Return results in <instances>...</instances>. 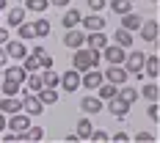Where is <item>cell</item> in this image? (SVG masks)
<instances>
[{"instance_id":"obj_1","label":"cell","mask_w":160,"mask_h":143,"mask_svg":"<svg viewBox=\"0 0 160 143\" xmlns=\"http://www.w3.org/2000/svg\"><path fill=\"white\" fill-rule=\"evenodd\" d=\"M99 50H91V47H78L75 55H72V69L78 72H86V69H97L99 66Z\"/></svg>"},{"instance_id":"obj_2","label":"cell","mask_w":160,"mask_h":143,"mask_svg":"<svg viewBox=\"0 0 160 143\" xmlns=\"http://www.w3.org/2000/svg\"><path fill=\"white\" fill-rule=\"evenodd\" d=\"M144 52L141 50H130L127 55H124V69H127V74H135V77H141V69H144Z\"/></svg>"},{"instance_id":"obj_3","label":"cell","mask_w":160,"mask_h":143,"mask_svg":"<svg viewBox=\"0 0 160 143\" xmlns=\"http://www.w3.org/2000/svg\"><path fill=\"white\" fill-rule=\"evenodd\" d=\"M102 83H105V77H102V72H97V69H86V72H80V88L97 91Z\"/></svg>"},{"instance_id":"obj_4","label":"cell","mask_w":160,"mask_h":143,"mask_svg":"<svg viewBox=\"0 0 160 143\" xmlns=\"http://www.w3.org/2000/svg\"><path fill=\"white\" fill-rule=\"evenodd\" d=\"M31 127V116L28 113H11V116H6V129H11V132H22V129Z\"/></svg>"},{"instance_id":"obj_5","label":"cell","mask_w":160,"mask_h":143,"mask_svg":"<svg viewBox=\"0 0 160 143\" xmlns=\"http://www.w3.org/2000/svg\"><path fill=\"white\" fill-rule=\"evenodd\" d=\"M102 77L108 80V83H113V85H124L130 74H127V69H124L122 64H111V69H105Z\"/></svg>"},{"instance_id":"obj_6","label":"cell","mask_w":160,"mask_h":143,"mask_svg":"<svg viewBox=\"0 0 160 143\" xmlns=\"http://www.w3.org/2000/svg\"><path fill=\"white\" fill-rule=\"evenodd\" d=\"M3 47H6V55H8V58H14V61H22V58L28 55V47H25V41H22V39H8Z\"/></svg>"},{"instance_id":"obj_7","label":"cell","mask_w":160,"mask_h":143,"mask_svg":"<svg viewBox=\"0 0 160 143\" xmlns=\"http://www.w3.org/2000/svg\"><path fill=\"white\" fill-rule=\"evenodd\" d=\"M42 110H44V105L39 102V96L31 94V91H25V96H22V113H28V116H42Z\"/></svg>"},{"instance_id":"obj_8","label":"cell","mask_w":160,"mask_h":143,"mask_svg":"<svg viewBox=\"0 0 160 143\" xmlns=\"http://www.w3.org/2000/svg\"><path fill=\"white\" fill-rule=\"evenodd\" d=\"M58 85H61L64 91H72V94H75L80 88V72L78 69H66L64 74H61V83H58Z\"/></svg>"},{"instance_id":"obj_9","label":"cell","mask_w":160,"mask_h":143,"mask_svg":"<svg viewBox=\"0 0 160 143\" xmlns=\"http://www.w3.org/2000/svg\"><path fill=\"white\" fill-rule=\"evenodd\" d=\"M83 44H86V33L78 31V28H66V33H64V47L78 50V47H83Z\"/></svg>"},{"instance_id":"obj_10","label":"cell","mask_w":160,"mask_h":143,"mask_svg":"<svg viewBox=\"0 0 160 143\" xmlns=\"http://www.w3.org/2000/svg\"><path fill=\"white\" fill-rule=\"evenodd\" d=\"M108 113H111V116H116V118L122 121V118H127L130 105L124 102V99H119V96H111V99H108Z\"/></svg>"},{"instance_id":"obj_11","label":"cell","mask_w":160,"mask_h":143,"mask_svg":"<svg viewBox=\"0 0 160 143\" xmlns=\"http://www.w3.org/2000/svg\"><path fill=\"white\" fill-rule=\"evenodd\" d=\"M105 61L108 64H124V55H127V47H119V44H105Z\"/></svg>"},{"instance_id":"obj_12","label":"cell","mask_w":160,"mask_h":143,"mask_svg":"<svg viewBox=\"0 0 160 143\" xmlns=\"http://www.w3.org/2000/svg\"><path fill=\"white\" fill-rule=\"evenodd\" d=\"M138 31H141V39L152 44V41H158V31H160V25L155 22V19H146V22H141V28H138Z\"/></svg>"},{"instance_id":"obj_13","label":"cell","mask_w":160,"mask_h":143,"mask_svg":"<svg viewBox=\"0 0 160 143\" xmlns=\"http://www.w3.org/2000/svg\"><path fill=\"white\" fill-rule=\"evenodd\" d=\"M105 44H108V36H105V31H88V36H86V47L102 50Z\"/></svg>"},{"instance_id":"obj_14","label":"cell","mask_w":160,"mask_h":143,"mask_svg":"<svg viewBox=\"0 0 160 143\" xmlns=\"http://www.w3.org/2000/svg\"><path fill=\"white\" fill-rule=\"evenodd\" d=\"M19 110H22V99H17V96H3L0 99V113L11 116V113H19Z\"/></svg>"},{"instance_id":"obj_15","label":"cell","mask_w":160,"mask_h":143,"mask_svg":"<svg viewBox=\"0 0 160 143\" xmlns=\"http://www.w3.org/2000/svg\"><path fill=\"white\" fill-rule=\"evenodd\" d=\"M42 138H44V129H42V127H28V129H22V132H17V141L39 143Z\"/></svg>"},{"instance_id":"obj_16","label":"cell","mask_w":160,"mask_h":143,"mask_svg":"<svg viewBox=\"0 0 160 143\" xmlns=\"http://www.w3.org/2000/svg\"><path fill=\"white\" fill-rule=\"evenodd\" d=\"M141 74H146V77H158L160 74V61H158V55H146L144 58V69H141Z\"/></svg>"},{"instance_id":"obj_17","label":"cell","mask_w":160,"mask_h":143,"mask_svg":"<svg viewBox=\"0 0 160 143\" xmlns=\"http://www.w3.org/2000/svg\"><path fill=\"white\" fill-rule=\"evenodd\" d=\"M80 25H83L86 31H105V25H108V22H105L99 14H91V17H83V19H80Z\"/></svg>"},{"instance_id":"obj_18","label":"cell","mask_w":160,"mask_h":143,"mask_svg":"<svg viewBox=\"0 0 160 143\" xmlns=\"http://www.w3.org/2000/svg\"><path fill=\"white\" fill-rule=\"evenodd\" d=\"M80 110L83 113H99L102 110V99L99 96H83L80 99Z\"/></svg>"},{"instance_id":"obj_19","label":"cell","mask_w":160,"mask_h":143,"mask_svg":"<svg viewBox=\"0 0 160 143\" xmlns=\"http://www.w3.org/2000/svg\"><path fill=\"white\" fill-rule=\"evenodd\" d=\"M3 77H8V80H14V83H25V77H28V72L22 69V64H14V66H8L6 72H3Z\"/></svg>"},{"instance_id":"obj_20","label":"cell","mask_w":160,"mask_h":143,"mask_svg":"<svg viewBox=\"0 0 160 143\" xmlns=\"http://www.w3.org/2000/svg\"><path fill=\"white\" fill-rule=\"evenodd\" d=\"M39 77H42V83H44L47 88H58V83H61V74H58L52 66H50V69H42V74H39Z\"/></svg>"},{"instance_id":"obj_21","label":"cell","mask_w":160,"mask_h":143,"mask_svg":"<svg viewBox=\"0 0 160 143\" xmlns=\"http://www.w3.org/2000/svg\"><path fill=\"white\" fill-rule=\"evenodd\" d=\"M36 96H39V102H42V105H55V102H58V91H55V88H47V85H44V88H39Z\"/></svg>"},{"instance_id":"obj_22","label":"cell","mask_w":160,"mask_h":143,"mask_svg":"<svg viewBox=\"0 0 160 143\" xmlns=\"http://www.w3.org/2000/svg\"><path fill=\"white\" fill-rule=\"evenodd\" d=\"M0 91H3V96H17L19 91H22V85L14 83V80H8V77H3L0 80Z\"/></svg>"},{"instance_id":"obj_23","label":"cell","mask_w":160,"mask_h":143,"mask_svg":"<svg viewBox=\"0 0 160 143\" xmlns=\"http://www.w3.org/2000/svg\"><path fill=\"white\" fill-rule=\"evenodd\" d=\"M122 28H124V31H138V28H141V17L132 14V11L122 14Z\"/></svg>"},{"instance_id":"obj_24","label":"cell","mask_w":160,"mask_h":143,"mask_svg":"<svg viewBox=\"0 0 160 143\" xmlns=\"http://www.w3.org/2000/svg\"><path fill=\"white\" fill-rule=\"evenodd\" d=\"M19 22H25V6H14V8H8V28H17Z\"/></svg>"},{"instance_id":"obj_25","label":"cell","mask_w":160,"mask_h":143,"mask_svg":"<svg viewBox=\"0 0 160 143\" xmlns=\"http://www.w3.org/2000/svg\"><path fill=\"white\" fill-rule=\"evenodd\" d=\"M113 41H116L119 47H132V31H124V28H119V31L113 33Z\"/></svg>"},{"instance_id":"obj_26","label":"cell","mask_w":160,"mask_h":143,"mask_svg":"<svg viewBox=\"0 0 160 143\" xmlns=\"http://www.w3.org/2000/svg\"><path fill=\"white\" fill-rule=\"evenodd\" d=\"M119 94V85H113V83H102L99 88H97V96L102 99V102H108L111 96H116Z\"/></svg>"},{"instance_id":"obj_27","label":"cell","mask_w":160,"mask_h":143,"mask_svg":"<svg viewBox=\"0 0 160 143\" xmlns=\"http://www.w3.org/2000/svg\"><path fill=\"white\" fill-rule=\"evenodd\" d=\"M91 129H94V124H91L88 118H80V121H78V127H75V135H78L80 141H88Z\"/></svg>"},{"instance_id":"obj_28","label":"cell","mask_w":160,"mask_h":143,"mask_svg":"<svg viewBox=\"0 0 160 143\" xmlns=\"http://www.w3.org/2000/svg\"><path fill=\"white\" fill-rule=\"evenodd\" d=\"M39 88H44V83H42V77H39L36 72H28V77H25V91H31V94H36Z\"/></svg>"},{"instance_id":"obj_29","label":"cell","mask_w":160,"mask_h":143,"mask_svg":"<svg viewBox=\"0 0 160 143\" xmlns=\"http://www.w3.org/2000/svg\"><path fill=\"white\" fill-rule=\"evenodd\" d=\"M80 19H83V14H80L78 8H69V11L64 14V19H61V22H64V28H78Z\"/></svg>"},{"instance_id":"obj_30","label":"cell","mask_w":160,"mask_h":143,"mask_svg":"<svg viewBox=\"0 0 160 143\" xmlns=\"http://www.w3.org/2000/svg\"><path fill=\"white\" fill-rule=\"evenodd\" d=\"M108 6L113 8V14H116V17H122V14H127V11H132V0H111Z\"/></svg>"},{"instance_id":"obj_31","label":"cell","mask_w":160,"mask_h":143,"mask_svg":"<svg viewBox=\"0 0 160 143\" xmlns=\"http://www.w3.org/2000/svg\"><path fill=\"white\" fill-rule=\"evenodd\" d=\"M31 25H33V36H36V39H44V36H50V31H52L47 19H36Z\"/></svg>"},{"instance_id":"obj_32","label":"cell","mask_w":160,"mask_h":143,"mask_svg":"<svg viewBox=\"0 0 160 143\" xmlns=\"http://www.w3.org/2000/svg\"><path fill=\"white\" fill-rule=\"evenodd\" d=\"M138 94L144 96V99H149V102H158V96H160V88L155 85V83H146L144 88L138 91Z\"/></svg>"},{"instance_id":"obj_33","label":"cell","mask_w":160,"mask_h":143,"mask_svg":"<svg viewBox=\"0 0 160 143\" xmlns=\"http://www.w3.org/2000/svg\"><path fill=\"white\" fill-rule=\"evenodd\" d=\"M50 0H25V11H36V14H42V11H47Z\"/></svg>"},{"instance_id":"obj_34","label":"cell","mask_w":160,"mask_h":143,"mask_svg":"<svg viewBox=\"0 0 160 143\" xmlns=\"http://www.w3.org/2000/svg\"><path fill=\"white\" fill-rule=\"evenodd\" d=\"M17 33H19V39H22V41L36 39V36H33V25H31V22H19V25H17Z\"/></svg>"},{"instance_id":"obj_35","label":"cell","mask_w":160,"mask_h":143,"mask_svg":"<svg viewBox=\"0 0 160 143\" xmlns=\"http://www.w3.org/2000/svg\"><path fill=\"white\" fill-rule=\"evenodd\" d=\"M116 96H119V99H124L127 105H132V102H135V99H138L141 94H138V88H122V91H119Z\"/></svg>"},{"instance_id":"obj_36","label":"cell","mask_w":160,"mask_h":143,"mask_svg":"<svg viewBox=\"0 0 160 143\" xmlns=\"http://www.w3.org/2000/svg\"><path fill=\"white\" fill-rule=\"evenodd\" d=\"M22 69H25V72H36V69H39V58H36V55H25V58H22Z\"/></svg>"},{"instance_id":"obj_37","label":"cell","mask_w":160,"mask_h":143,"mask_svg":"<svg viewBox=\"0 0 160 143\" xmlns=\"http://www.w3.org/2000/svg\"><path fill=\"white\" fill-rule=\"evenodd\" d=\"M108 138H111V135H108L105 129H91V135H88V141H94V143H105Z\"/></svg>"},{"instance_id":"obj_38","label":"cell","mask_w":160,"mask_h":143,"mask_svg":"<svg viewBox=\"0 0 160 143\" xmlns=\"http://www.w3.org/2000/svg\"><path fill=\"white\" fill-rule=\"evenodd\" d=\"M132 141L135 143H155L158 138H155L152 132H138V135H132Z\"/></svg>"},{"instance_id":"obj_39","label":"cell","mask_w":160,"mask_h":143,"mask_svg":"<svg viewBox=\"0 0 160 143\" xmlns=\"http://www.w3.org/2000/svg\"><path fill=\"white\" fill-rule=\"evenodd\" d=\"M146 116H149L152 121H158V118H160V107H158V102H152V105H149V110H146Z\"/></svg>"},{"instance_id":"obj_40","label":"cell","mask_w":160,"mask_h":143,"mask_svg":"<svg viewBox=\"0 0 160 143\" xmlns=\"http://www.w3.org/2000/svg\"><path fill=\"white\" fill-rule=\"evenodd\" d=\"M50 66H52V55H50V52H44V55L39 58V69H50Z\"/></svg>"},{"instance_id":"obj_41","label":"cell","mask_w":160,"mask_h":143,"mask_svg":"<svg viewBox=\"0 0 160 143\" xmlns=\"http://www.w3.org/2000/svg\"><path fill=\"white\" fill-rule=\"evenodd\" d=\"M88 3V8H94V11H102L105 6H108V0H86Z\"/></svg>"},{"instance_id":"obj_42","label":"cell","mask_w":160,"mask_h":143,"mask_svg":"<svg viewBox=\"0 0 160 143\" xmlns=\"http://www.w3.org/2000/svg\"><path fill=\"white\" fill-rule=\"evenodd\" d=\"M108 141H113V143H127V141H130V135H127V132H116V135H111Z\"/></svg>"},{"instance_id":"obj_43","label":"cell","mask_w":160,"mask_h":143,"mask_svg":"<svg viewBox=\"0 0 160 143\" xmlns=\"http://www.w3.org/2000/svg\"><path fill=\"white\" fill-rule=\"evenodd\" d=\"M0 141H3V143H14V141H17V132L8 129V135H0Z\"/></svg>"},{"instance_id":"obj_44","label":"cell","mask_w":160,"mask_h":143,"mask_svg":"<svg viewBox=\"0 0 160 143\" xmlns=\"http://www.w3.org/2000/svg\"><path fill=\"white\" fill-rule=\"evenodd\" d=\"M6 41H8V28L0 25V44H6Z\"/></svg>"},{"instance_id":"obj_45","label":"cell","mask_w":160,"mask_h":143,"mask_svg":"<svg viewBox=\"0 0 160 143\" xmlns=\"http://www.w3.org/2000/svg\"><path fill=\"white\" fill-rule=\"evenodd\" d=\"M6 64H8V55H6V47L0 44V66H6Z\"/></svg>"},{"instance_id":"obj_46","label":"cell","mask_w":160,"mask_h":143,"mask_svg":"<svg viewBox=\"0 0 160 143\" xmlns=\"http://www.w3.org/2000/svg\"><path fill=\"white\" fill-rule=\"evenodd\" d=\"M44 52H47V50H44V47H33V50H31V55H36V58H42Z\"/></svg>"},{"instance_id":"obj_47","label":"cell","mask_w":160,"mask_h":143,"mask_svg":"<svg viewBox=\"0 0 160 143\" xmlns=\"http://www.w3.org/2000/svg\"><path fill=\"white\" fill-rule=\"evenodd\" d=\"M0 132H6V113H0Z\"/></svg>"},{"instance_id":"obj_48","label":"cell","mask_w":160,"mask_h":143,"mask_svg":"<svg viewBox=\"0 0 160 143\" xmlns=\"http://www.w3.org/2000/svg\"><path fill=\"white\" fill-rule=\"evenodd\" d=\"M52 6H69V0H50Z\"/></svg>"},{"instance_id":"obj_49","label":"cell","mask_w":160,"mask_h":143,"mask_svg":"<svg viewBox=\"0 0 160 143\" xmlns=\"http://www.w3.org/2000/svg\"><path fill=\"white\" fill-rule=\"evenodd\" d=\"M8 8V0H0V11H6Z\"/></svg>"},{"instance_id":"obj_50","label":"cell","mask_w":160,"mask_h":143,"mask_svg":"<svg viewBox=\"0 0 160 143\" xmlns=\"http://www.w3.org/2000/svg\"><path fill=\"white\" fill-rule=\"evenodd\" d=\"M0 80H3V66H0Z\"/></svg>"},{"instance_id":"obj_51","label":"cell","mask_w":160,"mask_h":143,"mask_svg":"<svg viewBox=\"0 0 160 143\" xmlns=\"http://www.w3.org/2000/svg\"><path fill=\"white\" fill-rule=\"evenodd\" d=\"M152 3H158V0H152Z\"/></svg>"},{"instance_id":"obj_52","label":"cell","mask_w":160,"mask_h":143,"mask_svg":"<svg viewBox=\"0 0 160 143\" xmlns=\"http://www.w3.org/2000/svg\"><path fill=\"white\" fill-rule=\"evenodd\" d=\"M132 3H135V0H132Z\"/></svg>"}]
</instances>
